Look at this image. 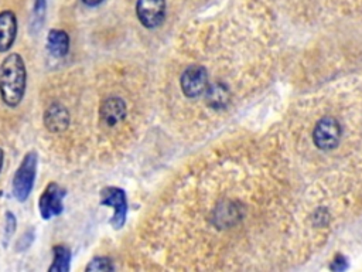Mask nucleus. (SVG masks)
<instances>
[{
	"mask_svg": "<svg viewBox=\"0 0 362 272\" xmlns=\"http://www.w3.org/2000/svg\"><path fill=\"white\" fill-rule=\"evenodd\" d=\"M27 85V69L23 57L11 52L0 65V95L4 105L16 108L24 98Z\"/></svg>",
	"mask_w": 362,
	"mask_h": 272,
	"instance_id": "1",
	"label": "nucleus"
},
{
	"mask_svg": "<svg viewBox=\"0 0 362 272\" xmlns=\"http://www.w3.org/2000/svg\"><path fill=\"white\" fill-rule=\"evenodd\" d=\"M37 163H38L37 152L30 150L24 154L13 177L11 193L16 200L25 201L31 194L34 180H35V173H37Z\"/></svg>",
	"mask_w": 362,
	"mask_h": 272,
	"instance_id": "2",
	"label": "nucleus"
},
{
	"mask_svg": "<svg viewBox=\"0 0 362 272\" xmlns=\"http://www.w3.org/2000/svg\"><path fill=\"white\" fill-rule=\"evenodd\" d=\"M66 191L58 183H48L38 198V210L42 220H49L64 211V198Z\"/></svg>",
	"mask_w": 362,
	"mask_h": 272,
	"instance_id": "3",
	"label": "nucleus"
},
{
	"mask_svg": "<svg viewBox=\"0 0 362 272\" xmlns=\"http://www.w3.org/2000/svg\"><path fill=\"white\" fill-rule=\"evenodd\" d=\"M100 204L105 207L113 208V215L110 218V225L116 230L122 228L126 221V212H127V200L126 194L119 187H105L100 190Z\"/></svg>",
	"mask_w": 362,
	"mask_h": 272,
	"instance_id": "4",
	"label": "nucleus"
},
{
	"mask_svg": "<svg viewBox=\"0 0 362 272\" xmlns=\"http://www.w3.org/2000/svg\"><path fill=\"white\" fill-rule=\"evenodd\" d=\"M341 137V126L334 118H322L314 128L313 139L318 149H334Z\"/></svg>",
	"mask_w": 362,
	"mask_h": 272,
	"instance_id": "5",
	"label": "nucleus"
},
{
	"mask_svg": "<svg viewBox=\"0 0 362 272\" xmlns=\"http://www.w3.org/2000/svg\"><path fill=\"white\" fill-rule=\"evenodd\" d=\"M136 14L144 27L154 28L164 20L165 0H137Z\"/></svg>",
	"mask_w": 362,
	"mask_h": 272,
	"instance_id": "6",
	"label": "nucleus"
},
{
	"mask_svg": "<svg viewBox=\"0 0 362 272\" xmlns=\"http://www.w3.org/2000/svg\"><path fill=\"white\" fill-rule=\"evenodd\" d=\"M126 103L122 98L109 96L103 99V102L99 106L100 123L107 128H113L126 118Z\"/></svg>",
	"mask_w": 362,
	"mask_h": 272,
	"instance_id": "7",
	"label": "nucleus"
},
{
	"mask_svg": "<svg viewBox=\"0 0 362 272\" xmlns=\"http://www.w3.org/2000/svg\"><path fill=\"white\" fill-rule=\"evenodd\" d=\"M208 86V75L202 67H189L181 76V88L187 96H198Z\"/></svg>",
	"mask_w": 362,
	"mask_h": 272,
	"instance_id": "8",
	"label": "nucleus"
},
{
	"mask_svg": "<svg viewBox=\"0 0 362 272\" xmlns=\"http://www.w3.org/2000/svg\"><path fill=\"white\" fill-rule=\"evenodd\" d=\"M42 120H44V126L47 128L48 132L62 133L68 129L71 116H69L68 109L62 103L54 102L45 109Z\"/></svg>",
	"mask_w": 362,
	"mask_h": 272,
	"instance_id": "9",
	"label": "nucleus"
},
{
	"mask_svg": "<svg viewBox=\"0 0 362 272\" xmlns=\"http://www.w3.org/2000/svg\"><path fill=\"white\" fill-rule=\"evenodd\" d=\"M17 37V17L11 10L0 11V52H7Z\"/></svg>",
	"mask_w": 362,
	"mask_h": 272,
	"instance_id": "10",
	"label": "nucleus"
},
{
	"mask_svg": "<svg viewBox=\"0 0 362 272\" xmlns=\"http://www.w3.org/2000/svg\"><path fill=\"white\" fill-rule=\"evenodd\" d=\"M47 50L49 55L62 58L69 51V35L61 28H51L47 34Z\"/></svg>",
	"mask_w": 362,
	"mask_h": 272,
	"instance_id": "11",
	"label": "nucleus"
},
{
	"mask_svg": "<svg viewBox=\"0 0 362 272\" xmlns=\"http://www.w3.org/2000/svg\"><path fill=\"white\" fill-rule=\"evenodd\" d=\"M54 259L49 265V272H68L71 268V251L65 245H55L52 248Z\"/></svg>",
	"mask_w": 362,
	"mask_h": 272,
	"instance_id": "12",
	"label": "nucleus"
},
{
	"mask_svg": "<svg viewBox=\"0 0 362 272\" xmlns=\"http://www.w3.org/2000/svg\"><path fill=\"white\" fill-rule=\"evenodd\" d=\"M49 0H34L33 11H31V20H30V31L37 33L45 18L47 14V7H48Z\"/></svg>",
	"mask_w": 362,
	"mask_h": 272,
	"instance_id": "13",
	"label": "nucleus"
},
{
	"mask_svg": "<svg viewBox=\"0 0 362 272\" xmlns=\"http://www.w3.org/2000/svg\"><path fill=\"white\" fill-rule=\"evenodd\" d=\"M113 264L107 256H93L85 266L86 272H107L113 271Z\"/></svg>",
	"mask_w": 362,
	"mask_h": 272,
	"instance_id": "14",
	"label": "nucleus"
},
{
	"mask_svg": "<svg viewBox=\"0 0 362 272\" xmlns=\"http://www.w3.org/2000/svg\"><path fill=\"white\" fill-rule=\"evenodd\" d=\"M208 98L211 101V105H218L221 106L222 103L226 102L228 99V92L221 86V85H215L214 88L208 89Z\"/></svg>",
	"mask_w": 362,
	"mask_h": 272,
	"instance_id": "15",
	"label": "nucleus"
},
{
	"mask_svg": "<svg viewBox=\"0 0 362 272\" xmlns=\"http://www.w3.org/2000/svg\"><path fill=\"white\" fill-rule=\"evenodd\" d=\"M17 220L11 211H6V221H4V241L7 242L11 235L16 232Z\"/></svg>",
	"mask_w": 362,
	"mask_h": 272,
	"instance_id": "16",
	"label": "nucleus"
},
{
	"mask_svg": "<svg viewBox=\"0 0 362 272\" xmlns=\"http://www.w3.org/2000/svg\"><path fill=\"white\" fill-rule=\"evenodd\" d=\"M34 237H35L34 231H33V230H27V231L21 235V238L17 241L16 249H17L18 252H21V251H25L27 248H30V245H31L33 241H34Z\"/></svg>",
	"mask_w": 362,
	"mask_h": 272,
	"instance_id": "17",
	"label": "nucleus"
},
{
	"mask_svg": "<svg viewBox=\"0 0 362 272\" xmlns=\"http://www.w3.org/2000/svg\"><path fill=\"white\" fill-rule=\"evenodd\" d=\"M81 1L89 7H96V6L102 4L105 0H81Z\"/></svg>",
	"mask_w": 362,
	"mask_h": 272,
	"instance_id": "18",
	"label": "nucleus"
},
{
	"mask_svg": "<svg viewBox=\"0 0 362 272\" xmlns=\"http://www.w3.org/2000/svg\"><path fill=\"white\" fill-rule=\"evenodd\" d=\"M3 163H4V152L0 147V173H1V169H3Z\"/></svg>",
	"mask_w": 362,
	"mask_h": 272,
	"instance_id": "19",
	"label": "nucleus"
}]
</instances>
